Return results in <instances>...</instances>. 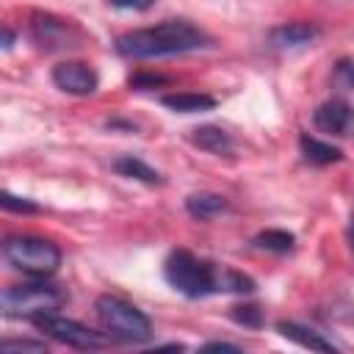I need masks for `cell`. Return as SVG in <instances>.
Here are the masks:
<instances>
[{
  "label": "cell",
  "instance_id": "cell-1",
  "mask_svg": "<svg viewBox=\"0 0 354 354\" xmlns=\"http://www.w3.org/2000/svg\"><path fill=\"white\" fill-rule=\"evenodd\" d=\"M210 36L185 19H166L155 28H138L122 33L116 39V53L122 58H160V55H180L199 47H207Z\"/></svg>",
  "mask_w": 354,
  "mask_h": 354
},
{
  "label": "cell",
  "instance_id": "cell-2",
  "mask_svg": "<svg viewBox=\"0 0 354 354\" xmlns=\"http://www.w3.org/2000/svg\"><path fill=\"white\" fill-rule=\"evenodd\" d=\"M94 310H97V318H100V324H102V329L111 340L147 343L152 337V321L136 304H130L122 296L105 293L94 301Z\"/></svg>",
  "mask_w": 354,
  "mask_h": 354
},
{
  "label": "cell",
  "instance_id": "cell-3",
  "mask_svg": "<svg viewBox=\"0 0 354 354\" xmlns=\"http://www.w3.org/2000/svg\"><path fill=\"white\" fill-rule=\"evenodd\" d=\"M218 268L221 266H213V263L199 260L196 254H191L185 249H177L166 257L163 277L183 296L199 299V296H207V293L218 290Z\"/></svg>",
  "mask_w": 354,
  "mask_h": 354
},
{
  "label": "cell",
  "instance_id": "cell-4",
  "mask_svg": "<svg viewBox=\"0 0 354 354\" xmlns=\"http://www.w3.org/2000/svg\"><path fill=\"white\" fill-rule=\"evenodd\" d=\"M66 301V293L58 285L44 282V277H39L36 282H25V285H11L0 293V307L8 318H28L36 321L39 315L55 313L61 310Z\"/></svg>",
  "mask_w": 354,
  "mask_h": 354
},
{
  "label": "cell",
  "instance_id": "cell-5",
  "mask_svg": "<svg viewBox=\"0 0 354 354\" xmlns=\"http://www.w3.org/2000/svg\"><path fill=\"white\" fill-rule=\"evenodd\" d=\"M3 254L14 268L25 271L33 279L50 277L61 266V249L55 243L44 241V238H36V235H11V238H6Z\"/></svg>",
  "mask_w": 354,
  "mask_h": 354
},
{
  "label": "cell",
  "instance_id": "cell-6",
  "mask_svg": "<svg viewBox=\"0 0 354 354\" xmlns=\"http://www.w3.org/2000/svg\"><path fill=\"white\" fill-rule=\"evenodd\" d=\"M33 324H36L44 335H50L53 340L66 343V346H72V348H102V346H108V340H111V337H105V335H100V332L83 326L80 321L64 318V315H58V313L39 315Z\"/></svg>",
  "mask_w": 354,
  "mask_h": 354
},
{
  "label": "cell",
  "instance_id": "cell-7",
  "mask_svg": "<svg viewBox=\"0 0 354 354\" xmlns=\"http://www.w3.org/2000/svg\"><path fill=\"white\" fill-rule=\"evenodd\" d=\"M53 83L66 91V94H75V97H88L97 91V72L83 64V61H61L55 69H53Z\"/></svg>",
  "mask_w": 354,
  "mask_h": 354
},
{
  "label": "cell",
  "instance_id": "cell-8",
  "mask_svg": "<svg viewBox=\"0 0 354 354\" xmlns=\"http://www.w3.org/2000/svg\"><path fill=\"white\" fill-rule=\"evenodd\" d=\"M313 124L329 136H351L354 133V108L346 100H326L315 108Z\"/></svg>",
  "mask_w": 354,
  "mask_h": 354
},
{
  "label": "cell",
  "instance_id": "cell-9",
  "mask_svg": "<svg viewBox=\"0 0 354 354\" xmlns=\"http://www.w3.org/2000/svg\"><path fill=\"white\" fill-rule=\"evenodd\" d=\"M321 36V28L313 22H285L268 30V44L274 50H299L313 44Z\"/></svg>",
  "mask_w": 354,
  "mask_h": 354
},
{
  "label": "cell",
  "instance_id": "cell-10",
  "mask_svg": "<svg viewBox=\"0 0 354 354\" xmlns=\"http://www.w3.org/2000/svg\"><path fill=\"white\" fill-rule=\"evenodd\" d=\"M72 25L69 19H55L50 14H36L33 17V36L41 41V47H72Z\"/></svg>",
  "mask_w": 354,
  "mask_h": 354
},
{
  "label": "cell",
  "instance_id": "cell-11",
  "mask_svg": "<svg viewBox=\"0 0 354 354\" xmlns=\"http://www.w3.org/2000/svg\"><path fill=\"white\" fill-rule=\"evenodd\" d=\"M277 329H279L282 337H288V340H293V343H299V346H304V348H310V351H337L332 340L321 337L315 329H310V326H304V324H296V321H279Z\"/></svg>",
  "mask_w": 354,
  "mask_h": 354
},
{
  "label": "cell",
  "instance_id": "cell-12",
  "mask_svg": "<svg viewBox=\"0 0 354 354\" xmlns=\"http://www.w3.org/2000/svg\"><path fill=\"white\" fill-rule=\"evenodd\" d=\"M191 141L194 147L205 149V152H213V155H230L232 152V138L230 133H224L221 127L216 124H202L191 133Z\"/></svg>",
  "mask_w": 354,
  "mask_h": 354
},
{
  "label": "cell",
  "instance_id": "cell-13",
  "mask_svg": "<svg viewBox=\"0 0 354 354\" xmlns=\"http://www.w3.org/2000/svg\"><path fill=\"white\" fill-rule=\"evenodd\" d=\"M230 205H227V199L221 196V194H210V191H202V194H191L188 199H185V210L194 216V218H199V221H205V218H213V216H218V213H224Z\"/></svg>",
  "mask_w": 354,
  "mask_h": 354
},
{
  "label": "cell",
  "instance_id": "cell-14",
  "mask_svg": "<svg viewBox=\"0 0 354 354\" xmlns=\"http://www.w3.org/2000/svg\"><path fill=\"white\" fill-rule=\"evenodd\" d=\"M301 152H304V158L310 160V163H315V166H329V163H337L340 158H343V152L337 149V147H332V144H326V141H318V138H313V136H301Z\"/></svg>",
  "mask_w": 354,
  "mask_h": 354
},
{
  "label": "cell",
  "instance_id": "cell-15",
  "mask_svg": "<svg viewBox=\"0 0 354 354\" xmlns=\"http://www.w3.org/2000/svg\"><path fill=\"white\" fill-rule=\"evenodd\" d=\"M113 171H119L122 177L141 180V183H147V185H158V183H160V174H158L152 166H147L144 160L133 158V155H122V158H116V160H113Z\"/></svg>",
  "mask_w": 354,
  "mask_h": 354
},
{
  "label": "cell",
  "instance_id": "cell-16",
  "mask_svg": "<svg viewBox=\"0 0 354 354\" xmlns=\"http://www.w3.org/2000/svg\"><path fill=\"white\" fill-rule=\"evenodd\" d=\"M160 102H163L166 108L177 111V113H196V111H210V108H216V100H213V97H207V94H188V91H183V94H169V97H163Z\"/></svg>",
  "mask_w": 354,
  "mask_h": 354
},
{
  "label": "cell",
  "instance_id": "cell-17",
  "mask_svg": "<svg viewBox=\"0 0 354 354\" xmlns=\"http://www.w3.org/2000/svg\"><path fill=\"white\" fill-rule=\"evenodd\" d=\"M293 243H296V238H293L290 232H285V230H266V232H260V235L254 238V246H257V249L277 252V254L290 252Z\"/></svg>",
  "mask_w": 354,
  "mask_h": 354
},
{
  "label": "cell",
  "instance_id": "cell-18",
  "mask_svg": "<svg viewBox=\"0 0 354 354\" xmlns=\"http://www.w3.org/2000/svg\"><path fill=\"white\" fill-rule=\"evenodd\" d=\"M218 290H230V293H249L254 290V282L241 274V271H232V268H218Z\"/></svg>",
  "mask_w": 354,
  "mask_h": 354
},
{
  "label": "cell",
  "instance_id": "cell-19",
  "mask_svg": "<svg viewBox=\"0 0 354 354\" xmlns=\"http://www.w3.org/2000/svg\"><path fill=\"white\" fill-rule=\"evenodd\" d=\"M0 205H3L6 210H14V213H36V210H39V205H33L30 199L14 196V194H8V191L0 194Z\"/></svg>",
  "mask_w": 354,
  "mask_h": 354
},
{
  "label": "cell",
  "instance_id": "cell-20",
  "mask_svg": "<svg viewBox=\"0 0 354 354\" xmlns=\"http://www.w3.org/2000/svg\"><path fill=\"white\" fill-rule=\"evenodd\" d=\"M335 83L340 88H354V58H340L335 64Z\"/></svg>",
  "mask_w": 354,
  "mask_h": 354
},
{
  "label": "cell",
  "instance_id": "cell-21",
  "mask_svg": "<svg viewBox=\"0 0 354 354\" xmlns=\"http://www.w3.org/2000/svg\"><path fill=\"white\" fill-rule=\"evenodd\" d=\"M0 351H6V354H14V351H47V346L44 343H39V340H3L0 343Z\"/></svg>",
  "mask_w": 354,
  "mask_h": 354
},
{
  "label": "cell",
  "instance_id": "cell-22",
  "mask_svg": "<svg viewBox=\"0 0 354 354\" xmlns=\"http://www.w3.org/2000/svg\"><path fill=\"white\" fill-rule=\"evenodd\" d=\"M108 3L122 11H147V8H152L155 0H108Z\"/></svg>",
  "mask_w": 354,
  "mask_h": 354
},
{
  "label": "cell",
  "instance_id": "cell-23",
  "mask_svg": "<svg viewBox=\"0 0 354 354\" xmlns=\"http://www.w3.org/2000/svg\"><path fill=\"white\" fill-rule=\"evenodd\" d=\"M241 324H249V326H257L260 324V310L257 307H235V313H232Z\"/></svg>",
  "mask_w": 354,
  "mask_h": 354
},
{
  "label": "cell",
  "instance_id": "cell-24",
  "mask_svg": "<svg viewBox=\"0 0 354 354\" xmlns=\"http://www.w3.org/2000/svg\"><path fill=\"white\" fill-rule=\"evenodd\" d=\"M158 83H166V77H158V75H138V77H130V86H133V88L158 86Z\"/></svg>",
  "mask_w": 354,
  "mask_h": 354
},
{
  "label": "cell",
  "instance_id": "cell-25",
  "mask_svg": "<svg viewBox=\"0 0 354 354\" xmlns=\"http://www.w3.org/2000/svg\"><path fill=\"white\" fill-rule=\"evenodd\" d=\"M205 348H207V351H241L238 346H232V343H218V340L205 343Z\"/></svg>",
  "mask_w": 354,
  "mask_h": 354
},
{
  "label": "cell",
  "instance_id": "cell-26",
  "mask_svg": "<svg viewBox=\"0 0 354 354\" xmlns=\"http://www.w3.org/2000/svg\"><path fill=\"white\" fill-rule=\"evenodd\" d=\"M11 44H14V33H11V30H8V28H3V47H6V50H8V47H11Z\"/></svg>",
  "mask_w": 354,
  "mask_h": 354
},
{
  "label": "cell",
  "instance_id": "cell-27",
  "mask_svg": "<svg viewBox=\"0 0 354 354\" xmlns=\"http://www.w3.org/2000/svg\"><path fill=\"white\" fill-rule=\"evenodd\" d=\"M348 241H351V249H354V216H351V224H348Z\"/></svg>",
  "mask_w": 354,
  "mask_h": 354
}]
</instances>
